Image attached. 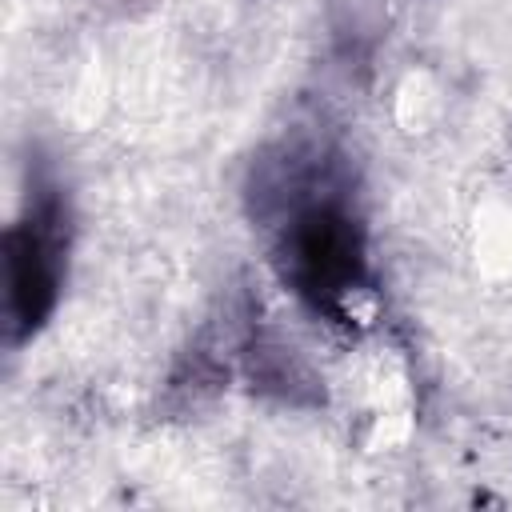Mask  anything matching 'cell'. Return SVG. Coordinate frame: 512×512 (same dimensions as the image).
I'll return each mask as SVG.
<instances>
[{"instance_id":"1","label":"cell","mask_w":512,"mask_h":512,"mask_svg":"<svg viewBox=\"0 0 512 512\" xmlns=\"http://www.w3.org/2000/svg\"><path fill=\"white\" fill-rule=\"evenodd\" d=\"M64 216L56 200L28 204L24 220L4 236V264H8V316L16 332H32L44 312L52 308L60 256H64Z\"/></svg>"},{"instance_id":"2","label":"cell","mask_w":512,"mask_h":512,"mask_svg":"<svg viewBox=\"0 0 512 512\" xmlns=\"http://www.w3.org/2000/svg\"><path fill=\"white\" fill-rule=\"evenodd\" d=\"M288 260L296 288L316 304L336 312L360 284V240L340 208H308L288 236Z\"/></svg>"}]
</instances>
